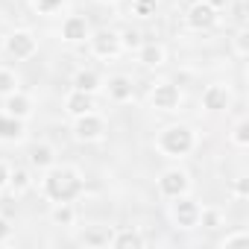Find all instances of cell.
<instances>
[{
    "label": "cell",
    "mask_w": 249,
    "mask_h": 249,
    "mask_svg": "<svg viewBox=\"0 0 249 249\" xmlns=\"http://www.w3.org/2000/svg\"><path fill=\"white\" fill-rule=\"evenodd\" d=\"M41 194L50 202H73V199H79L85 194V179H82V173L76 167L53 164L41 176Z\"/></svg>",
    "instance_id": "1"
},
{
    "label": "cell",
    "mask_w": 249,
    "mask_h": 249,
    "mask_svg": "<svg viewBox=\"0 0 249 249\" xmlns=\"http://www.w3.org/2000/svg\"><path fill=\"white\" fill-rule=\"evenodd\" d=\"M196 147V132L185 123H173V126H164L156 138V150L167 159H185L191 156Z\"/></svg>",
    "instance_id": "2"
},
{
    "label": "cell",
    "mask_w": 249,
    "mask_h": 249,
    "mask_svg": "<svg viewBox=\"0 0 249 249\" xmlns=\"http://www.w3.org/2000/svg\"><path fill=\"white\" fill-rule=\"evenodd\" d=\"M73 138L82 141V144H94L106 135V120L97 114V111H88V114H79L73 117V126H71Z\"/></svg>",
    "instance_id": "3"
},
{
    "label": "cell",
    "mask_w": 249,
    "mask_h": 249,
    "mask_svg": "<svg viewBox=\"0 0 249 249\" xmlns=\"http://www.w3.org/2000/svg\"><path fill=\"white\" fill-rule=\"evenodd\" d=\"M6 53L18 62H27L38 53V38L30 33V30H12L6 36Z\"/></svg>",
    "instance_id": "4"
},
{
    "label": "cell",
    "mask_w": 249,
    "mask_h": 249,
    "mask_svg": "<svg viewBox=\"0 0 249 249\" xmlns=\"http://www.w3.org/2000/svg\"><path fill=\"white\" fill-rule=\"evenodd\" d=\"M88 44H91V53L97 56V59H103V62H108V59H117L120 56V33H114V30H97V33H91L88 36Z\"/></svg>",
    "instance_id": "5"
},
{
    "label": "cell",
    "mask_w": 249,
    "mask_h": 249,
    "mask_svg": "<svg viewBox=\"0 0 249 249\" xmlns=\"http://www.w3.org/2000/svg\"><path fill=\"white\" fill-rule=\"evenodd\" d=\"M188 191H191V176H188L185 170H179V167L161 170V176H159V194H161L164 199L185 196Z\"/></svg>",
    "instance_id": "6"
},
{
    "label": "cell",
    "mask_w": 249,
    "mask_h": 249,
    "mask_svg": "<svg viewBox=\"0 0 249 249\" xmlns=\"http://www.w3.org/2000/svg\"><path fill=\"white\" fill-rule=\"evenodd\" d=\"M150 106L159 108V111H176V108L182 106V91H179V85H173L170 79L156 82L153 91H150Z\"/></svg>",
    "instance_id": "7"
},
{
    "label": "cell",
    "mask_w": 249,
    "mask_h": 249,
    "mask_svg": "<svg viewBox=\"0 0 249 249\" xmlns=\"http://www.w3.org/2000/svg\"><path fill=\"white\" fill-rule=\"evenodd\" d=\"M199 205L185 194V196H176L170 202V220L179 226V229H196L199 226Z\"/></svg>",
    "instance_id": "8"
},
{
    "label": "cell",
    "mask_w": 249,
    "mask_h": 249,
    "mask_svg": "<svg viewBox=\"0 0 249 249\" xmlns=\"http://www.w3.org/2000/svg\"><path fill=\"white\" fill-rule=\"evenodd\" d=\"M185 21H188V27L196 30V33L211 30V27L217 24V9H211L205 0H194V3L188 6V12H185Z\"/></svg>",
    "instance_id": "9"
},
{
    "label": "cell",
    "mask_w": 249,
    "mask_h": 249,
    "mask_svg": "<svg viewBox=\"0 0 249 249\" xmlns=\"http://www.w3.org/2000/svg\"><path fill=\"white\" fill-rule=\"evenodd\" d=\"M88 36H91V27H88V21H85L82 15H68V18L62 21V41L79 44V41H85Z\"/></svg>",
    "instance_id": "10"
},
{
    "label": "cell",
    "mask_w": 249,
    "mask_h": 249,
    "mask_svg": "<svg viewBox=\"0 0 249 249\" xmlns=\"http://www.w3.org/2000/svg\"><path fill=\"white\" fill-rule=\"evenodd\" d=\"M103 85H106L108 100H114V103H129V100L135 97V85H132V79H129V76H123V73L108 76V82H103Z\"/></svg>",
    "instance_id": "11"
},
{
    "label": "cell",
    "mask_w": 249,
    "mask_h": 249,
    "mask_svg": "<svg viewBox=\"0 0 249 249\" xmlns=\"http://www.w3.org/2000/svg\"><path fill=\"white\" fill-rule=\"evenodd\" d=\"M229 103H231V91L220 82L208 85L202 91V108H208V111H223V108H229Z\"/></svg>",
    "instance_id": "12"
},
{
    "label": "cell",
    "mask_w": 249,
    "mask_h": 249,
    "mask_svg": "<svg viewBox=\"0 0 249 249\" xmlns=\"http://www.w3.org/2000/svg\"><path fill=\"white\" fill-rule=\"evenodd\" d=\"M164 59H167V50H164L161 41H141V47H138V62H141L144 68H161Z\"/></svg>",
    "instance_id": "13"
},
{
    "label": "cell",
    "mask_w": 249,
    "mask_h": 249,
    "mask_svg": "<svg viewBox=\"0 0 249 249\" xmlns=\"http://www.w3.org/2000/svg\"><path fill=\"white\" fill-rule=\"evenodd\" d=\"M94 108H97L94 94H85V91H71V94L65 97V111H68L71 117L88 114V111H94Z\"/></svg>",
    "instance_id": "14"
},
{
    "label": "cell",
    "mask_w": 249,
    "mask_h": 249,
    "mask_svg": "<svg viewBox=\"0 0 249 249\" xmlns=\"http://www.w3.org/2000/svg\"><path fill=\"white\" fill-rule=\"evenodd\" d=\"M27 135V129H24V120H18V117H12V114H0V141L3 144H15V141H21Z\"/></svg>",
    "instance_id": "15"
},
{
    "label": "cell",
    "mask_w": 249,
    "mask_h": 249,
    "mask_svg": "<svg viewBox=\"0 0 249 249\" xmlns=\"http://www.w3.org/2000/svg\"><path fill=\"white\" fill-rule=\"evenodd\" d=\"M3 100H6V103H3L6 114H12V117H18V120H27V117H33V100H30L27 94L15 91V94H9V97H3Z\"/></svg>",
    "instance_id": "16"
},
{
    "label": "cell",
    "mask_w": 249,
    "mask_h": 249,
    "mask_svg": "<svg viewBox=\"0 0 249 249\" xmlns=\"http://www.w3.org/2000/svg\"><path fill=\"white\" fill-rule=\"evenodd\" d=\"M111 231H114L111 226H85V231L76 237V243L100 249V246H108V240H111Z\"/></svg>",
    "instance_id": "17"
},
{
    "label": "cell",
    "mask_w": 249,
    "mask_h": 249,
    "mask_svg": "<svg viewBox=\"0 0 249 249\" xmlns=\"http://www.w3.org/2000/svg\"><path fill=\"white\" fill-rule=\"evenodd\" d=\"M108 246H114V249H141L144 246V234L138 229H120V231H111Z\"/></svg>",
    "instance_id": "18"
},
{
    "label": "cell",
    "mask_w": 249,
    "mask_h": 249,
    "mask_svg": "<svg viewBox=\"0 0 249 249\" xmlns=\"http://www.w3.org/2000/svg\"><path fill=\"white\" fill-rule=\"evenodd\" d=\"M73 91H85V94H97L100 88H103V79H100V73L97 71H76L73 73Z\"/></svg>",
    "instance_id": "19"
},
{
    "label": "cell",
    "mask_w": 249,
    "mask_h": 249,
    "mask_svg": "<svg viewBox=\"0 0 249 249\" xmlns=\"http://www.w3.org/2000/svg\"><path fill=\"white\" fill-rule=\"evenodd\" d=\"M30 164L38 167V170H47L56 164V150L50 144H33L30 147Z\"/></svg>",
    "instance_id": "20"
},
{
    "label": "cell",
    "mask_w": 249,
    "mask_h": 249,
    "mask_svg": "<svg viewBox=\"0 0 249 249\" xmlns=\"http://www.w3.org/2000/svg\"><path fill=\"white\" fill-rule=\"evenodd\" d=\"M50 220H53L56 226H73V223H76V208H73L71 202H53Z\"/></svg>",
    "instance_id": "21"
},
{
    "label": "cell",
    "mask_w": 249,
    "mask_h": 249,
    "mask_svg": "<svg viewBox=\"0 0 249 249\" xmlns=\"http://www.w3.org/2000/svg\"><path fill=\"white\" fill-rule=\"evenodd\" d=\"M30 185H33V179H30L27 167H12L9 170V188H12V194H24V191H30Z\"/></svg>",
    "instance_id": "22"
},
{
    "label": "cell",
    "mask_w": 249,
    "mask_h": 249,
    "mask_svg": "<svg viewBox=\"0 0 249 249\" xmlns=\"http://www.w3.org/2000/svg\"><path fill=\"white\" fill-rule=\"evenodd\" d=\"M129 12H132L135 18H141V21H150V18L159 12V0H132Z\"/></svg>",
    "instance_id": "23"
},
{
    "label": "cell",
    "mask_w": 249,
    "mask_h": 249,
    "mask_svg": "<svg viewBox=\"0 0 249 249\" xmlns=\"http://www.w3.org/2000/svg\"><path fill=\"white\" fill-rule=\"evenodd\" d=\"M18 91V76L9 68H0V97H9Z\"/></svg>",
    "instance_id": "24"
},
{
    "label": "cell",
    "mask_w": 249,
    "mask_h": 249,
    "mask_svg": "<svg viewBox=\"0 0 249 249\" xmlns=\"http://www.w3.org/2000/svg\"><path fill=\"white\" fill-rule=\"evenodd\" d=\"M231 144H234L237 150H246V147H249V123H246V120H240L237 126L231 129Z\"/></svg>",
    "instance_id": "25"
},
{
    "label": "cell",
    "mask_w": 249,
    "mask_h": 249,
    "mask_svg": "<svg viewBox=\"0 0 249 249\" xmlns=\"http://www.w3.org/2000/svg\"><path fill=\"white\" fill-rule=\"evenodd\" d=\"M234 56H237V59H246V56H249V30H246V27H240V30L234 33Z\"/></svg>",
    "instance_id": "26"
},
{
    "label": "cell",
    "mask_w": 249,
    "mask_h": 249,
    "mask_svg": "<svg viewBox=\"0 0 249 249\" xmlns=\"http://www.w3.org/2000/svg\"><path fill=\"white\" fill-rule=\"evenodd\" d=\"M249 243V231L246 229H237V231H231V234H226L223 240H220V246L223 249H231V246H246Z\"/></svg>",
    "instance_id": "27"
},
{
    "label": "cell",
    "mask_w": 249,
    "mask_h": 249,
    "mask_svg": "<svg viewBox=\"0 0 249 249\" xmlns=\"http://www.w3.org/2000/svg\"><path fill=\"white\" fill-rule=\"evenodd\" d=\"M199 223H202L205 229H220V226H223V217H220L217 208H202V211H199Z\"/></svg>",
    "instance_id": "28"
},
{
    "label": "cell",
    "mask_w": 249,
    "mask_h": 249,
    "mask_svg": "<svg viewBox=\"0 0 249 249\" xmlns=\"http://www.w3.org/2000/svg\"><path fill=\"white\" fill-rule=\"evenodd\" d=\"M120 47L138 50V47H141V33H138V30H123V33H120Z\"/></svg>",
    "instance_id": "29"
},
{
    "label": "cell",
    "mask_w": 249,
    "mask_h": 249,
    "mask_svg": "<svg viewBox=\"0 0 249 249\" xmlns=\"http://www.w3.org/2000/svg\"><path fill=\"white\" fill-rule=\"evenodd\" d=\"M62 3H65V0H36V9L44 12V15H50V12L62 9Z\"/></svg>",
    "instance_id": "30"
},
{
    "label": "cell",
    "mask_w": 249,
    "mask_h": 249,
    "mask_svg": "<svg viewBox=\"0 0 249 249\" xmlns=\"http://www.w3.org/2000/svg\"><path fill=\"white\" fill-rule=\"evenodd\" d=\"M234 196H237V199H246V196H249V179L240 176V179L234 182Z\"/></svg>",
    "instance_id": "31"
},
{
    "label": "cell",
    "mask_w": 249,
    "mask_h": 249,
    "mask_svg": "<svg viewBox=\"0 0 249 249\" xmlns=\"http://www.w3.org/2000/svg\"><path fill=\"white\" fill-rule=\"evenodd\" d=\"M9 237H12V223L6 217H0V243H6Z\"/></svg>",
    "instance_id": "32"
},
{
    "label": "cell",
    "mask_w": 249,
    "mask_h": 249,
    "mask_svg": "<svg viewBox=\"0 0 249 249\" xmlns=\"http://www.w3.org/2000/svg\"><path fill=\"white\" fill-rule=\"evenodd\" d=\"M9 164H3V161H0V191H3V188H9Z\"/></svg>",
    "instance_id": "33"
},
{
    "label": "cell",
    "mask_w": 249,
    "mask_h": 249,
    "mask_svg": "<svg viewBox=\"0 0 249 249\" xmlns=\"http://www.w3.org/2000/svg\"><path fill=\"white\" fill-rule=\"evenodd\" d=\"M205 3H208L211 9H217V12H220V9H229V3H231V0H205Z\"/></svg>",
    "instance_id": "34"
},
{
    "label": "cell",
    "mask_w": 249,
    "mask_h": 249,
    "mask_svg": "<svg viewBox=\"0 0 249 249\" xmlns=\"http://www.w3.org/2000/svg\"><path fill=\"white\" fill-rule=\"evenodd\" d=\"M97 3H117V0H97Z\"/></svg>",
    "instance_id": "35"
}]
</instances>
